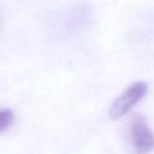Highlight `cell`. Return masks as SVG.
Wrapping results in <instances>:
<instances>
[{
    "mask_svg": "<svg viewBox=\"0 0 154 154\" xmlns=\"http://www.w3.org/2000/svg\"><path fill=\"white\" fill-rule=\"evenodd\" d=\"M130 135L137 154H148L154 149V134L141 114L132 116Z\"/></svg>",
    "mask_w": 154,
    "mask_h": 154,
    "instance_id": "obj_2",
    "label": "cell"
},
{
    "mask_svg": "<svg viewBox=\"0 0 154 154\" xmlns=\"http://www.w3.org/2000/svg\"><path fill=\"white\" fill-rule=\"evenodd\" d=\"M13 112L8 108H4L0 109V132L5 131L7 128H10V125L13 122Z\"/></svg>",
    "mask_w": 154,
    "mask_h": 154,
    "instance_id": "obj_3",
    "label": "cell"
},
{
    "mask_svg": "<svg viewBox=\"0 0 154 154\" xmlns=\"http://www.w3.org/2000/svg\"><path fill=\"white\" fill-rule=\"evenodd\" d=\"M148 85L143 81H137L130 84L111 105L108 116L112 120H118L128 114L147 94Z\"/></svg>",
    "mask_w": 154,
    "mask_h": 154,
    "instance_id": "obj_1",
    "label": "cell"
}]
</instances>
